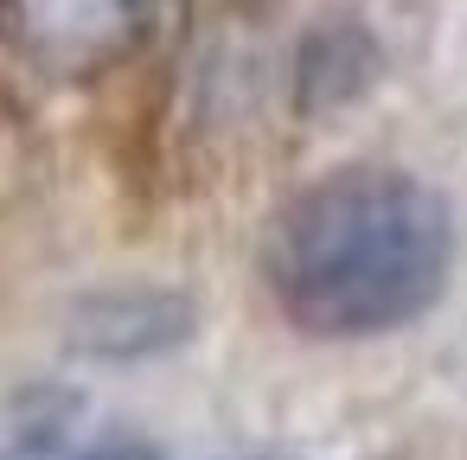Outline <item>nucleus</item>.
Segmentation results:
<instances>
[{
    "instance_id": "f257e3e1",
    "label": "nucleus",
    "mask_w": 467,
    "mask_h": 460,
    "mask_svg": "<svg viewBox=\"0 0 467 460\" xmlns=\"http://www.w3.org/2000/svg\"><path fill=\"white\" fill-rule=\"evenodd\" d=\"M454 275V211L397 167H339L301 186L269 237L263 281L314 339H378L422 320Z\"/></svg>"
},
{
    "instance_id": "f03ea898",
    "label": "nucleus",
    "mask_w": 467,
    "mask_h": 460,
    "mask_svg": "<svg viewBox=\"0 0 467 460\" xmlns=\"http://www.w3.org/2000/svg\"><path fill=\"white\" fill-rule=\"evenodd\" d=\"M167 14V0H7L20 52L52 77H97L135 58Z\"/></svg>"
}]
</instances>
